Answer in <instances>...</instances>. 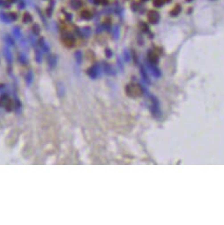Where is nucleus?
<instances>
[{
    "mask_svg": "<svg viewBox=\"0 0 224 225\" xmlns=\"http://www.w3.org/2000/svg\"><path fill=\"white\" fill-rule=\"evenodd\" d=\"M81 17L85 20H90L92 18V13L88 10H83L81 12Z\"/></svg>",
    "mask_w": 224,
    "mask_h": 225,
    "instance_id": "3",
    "label": "nucleus"
},
{
    "mask_svg": "<svg viewBox=\"0 0 224 225\" xmlns=\"http://www.w3.org/2000/svg\"><path fill=\"white\" fill-rule=\"evenodd\" d=\"M165 2H170V0H164Z\"/></svg>",
    "mask_w": 224,
    "mask_h": 225,
    "instance_id": "11",
    "label": "nucleus"
},
{
    "mask_svg": "<svg viewBox=\"0 0 224 225\" xmlns=\"http://www.w3.org/2000/svg\"><path fill=\"white\" fill-rule=\"evenodd\" d=\"M81 1H79V0H71V6L73 7V9H78L81 6Z\"/></svg>",
    "mask_w": 224,
    "mask_h": 225,
    "instance_id": "4",
    "label": "nucleus"
},
{
    "mask_svg": "<svg viewBox=\"0 0 224 225\" xmlns=\"http://www.w3.org/2000/svg\"><path fill=\"white\" fill-rule=\"evenodd\" d=\"M142 2H146V1H147V0H141Z\"/></svg>",
    "mask_w": 224,
    "mask_h": 225,
    "instance_id": "12",
    "label": "nucleus"
},
{
    "mask_svg": "<svg viewBox=\"0 0 224 225\" xmlns=\"http://www.w3.org/2000/svg\"><path fill=\"white\" fill-rule=\"evenodd\" d=\"M34 32L35 31V34H38L39 33V28H38V26L37 25H35V26H34Z\"/></svg>",
    "mask_w": 224,
    "mask_h": 225,
    "instance_id": "9",
    "label": "nucleus"
},
{
    "mask_svg": "<svg viewBox=\"0 0 224 225\" xmlns=\"http://www.w3.org/2000/svg\"><path fill=\"white\" fill-rule=\"evenodd\" d=\"M181 10H182V7H181V5H179V4H176V5H175V6L172 8V10L170 11V15L171 16H177L179 13H181Z\"/></svg>",
    "mask_w": 224,
    "mask_h": 225,
    "instance_id": "2",
    "label": "nucleus"
},
{
    "mask_svg": "<svg viewBox=\"0 0 224 225\" xmlns=\"http://www.w3.org/2000/svg\"><path fill=\"white\" fill-rule=\"evenodd\" d=\"M147 20L152 24H156L160 20V14L155 10H150L147 13Z\"/></svg>",
    "mask_w": 224,
    "mask_h": 225,
    "instance_id": "1",
    "label": "nucleus"
},
{
    "mask_svg": "<svg viewBox=\"0 0 224 225\" xmlns=\"http://www.w3.org/2000/svg\"><path fill=\"white\" fill-rule=\"evenodd\" d=\"M64 42H65V44L66 45V46H68V47H71L73 45V40L71 39V38H66V39H65L64 40Z\"/></svg>",
    "mask_w": 224,
    "mask_h": 225,
    "instance_id": "7",
    "label": "nucleus"
},
{
    "mask_svg": "<svg viewBox=\"0 0 224 225\" xmlns=\"http://www.w3.org/2000/svg\"><path fill=\"white\" fill-rule=\"evenodd\" d=\"M31 21H32V16L30 15V13H24V16H23V21L25 23H28V22H30Z\"/></svg>",
    "mask_w": 224,
    "mask_h": 225,
    "instance_id": "6",
    "label": "nucleus"
},
{
    "mask_svg": "<svg viewBox=\"0 0 224 225\" xmlns=\"http://www.w3.org/2000/svg\"><path fill=\"white\" fill-rule=\"evenodd\" d=\"M94 2L96 5H106L109 4L108 0H94Z\"/></svg>",
    "mask_w": 224,
    "mask_h": 225,
    "instance_id": "8",
    "label": "nucleus"
},
{
    "mask_svg": "<svg viewBox=\"0 0 224 225\" xmlns=\"http://www.w3.org/2000/svg\"><path fill=\"white\" fill-rule=\"evenodd\" d=\"M191 1H192V0H187V2H191Z\"/></svg>",
    "mask_w": 224,
    "mask_h": 225,
    "instance_id": "13",
    "label": "nucleus"
},
{
    "mask_svg": "<svg viewBox=\"0 0 224 225\" xmlns=\"http://www.w3.org/2000/svg\"><path fill=\"white\" fill-rule=\"evenodd\" d=\"M164 3H165L164 0H153V5H154V6L155 7H157V8L162 7L164 5Z\"/></svg>",
    "mask_w": 224,
    "mask_h": 225,
    "instance_id": "5",
    "label": "nucleus"
},
{
    "mask_svg": "<svg viewBox=\"0 0 224 225\" xmlns=\"http://www.w3.org/2000/svg\"><path fill=\"white\" fill-rule=\"evenodd\" d=\"M8 2H10V3H13V2H15L16 0H7Z\"/></svg>",
    "mask_w": 224,
    "mask_h": 225,
    "instance_id": "10",
    "label": "nucleus"
}]
</instances>
